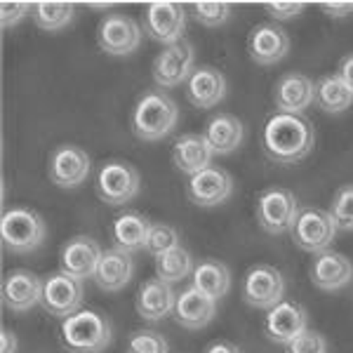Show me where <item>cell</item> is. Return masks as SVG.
Segmentation results:
<instances>
[{
  "label": "cell",
  "mask_w": 353,
  "mask_h": 353,
  "mask_svg": "<svg viewBox=\"0 0 353 353\" xmlns=\"http://www.w3.org/2000/svg\"><path fill=\"white\" fill-rule=\"evenodd\" d=\"M97 41L106 54H132L141 45V26L128 14H106L97 31Z\"/></svg>",
  "instance_id": "cell-12"
},
{
  "label": "cell",
  "mask_w": 353,
  "mask_h": 353,
  "mask_svg": "<svg viewBox=\"0 0 353 353\" xmlns=\"http://www.w3.org/2000/svg\"><path fill=\"white\" fill-rule=\"evenodd\" d=\"M174 248H179V233H176V229L168 224H153L149 241H146V250L153 257H161V254L170 252Z\"/></svg>",
  "instance_id": "cell-34"
},
{
  "label": "cell",
  "mask_w": 353,
  "mask_h": 353,
  "mask_svg": "<svg viewBox=\"0 0 353 353\" xmlns=\"http://www.w3.org/2000/svg\"><path fill=\"white\" fill-rule=\"evenodd\" d=\"M97 193L109 205H128L139 193V172L123 161L104 163L97 174Z\"/></svg>",
  "instance_id": "cell-9"
},
{
  "label": "cell",
  "mask_w": 353,
  "mask_h": 353,
  "mask_svg": "<svg viewBox=\"0 0 353 353\" xmlns=\"http://www.w3.org/2000/svg\"><path fill=\"white\" fill-rule=\"evenodd\" d=\"M151 226L153 224L149 221V217H144V214H139V212L118 214L111 226L113 243H116V248L123 250V252H139V250L146 248Z\"/></svg>",
  "instance_id": "cell-26"
},
{
  "label": "cell",
  "mask_w": 353,
  "mask_h": 353,
  "mask_svg": "<svg viewBox=\"0 0 353 353\" xmlns=\"http://www.w3.org/2000/svg\"><path fill=\"white\" fill-rule=\"evenodd\" d=\"M261 144L271 161L292 165L311 153L313 144H316V130L304 116L278 111L266 121Z\"/></svg>",
  "instance_id": "cell-1"
},
{
  "label": "cell",
  "mask_w": 353,
  "mask_h": 353,
  "mask_svg": "<svg viewBox=\"0 0 353 353\" xmlns=\"http://www.w3.org/2000/svg\"><path fill=\"white\" fill-rule=\"evenodd\" d=\"M226 97V78L214 66H198L186 81V99L198 109H212Z\"/></svg>",
  "instance_id": "cell-20"
},
{
  "label": "cell",
  "mask_w": 353,
  "mask_h": 353,
  "mask_svg": "<svg viewBox=\"0 0 353 353\" xmlns=\"http://www.w3.org/2000/svg\"><path fill=\"white\" fill-rule=\"evenodd\" d=\"M28 10H33L31 3H21V0L12 3V0H5V3L0 5V21H3L5 28L14 26V24H19V21L28 14Z\"/></svg>",
  "instance_id": "cell-37"
},
{
  "label": "cell",
  "mask_w": 353,
  "mask_h": 353,
  "mask_svg": "<svg viewBox=\"0 0 353 353\" xmlns=\"http://www.w3.org/2000/svg\"><path fill=\"white\" fill-rule=\"evenodd\" d=\"M76 8L71 3H36L33 5V21L43 31H61L71 24Z\"/></svg>",
  "instance_id": "cell-30"
},
{
  "label": "cell",
  "mask_w": 353,
  "mask_h": 353,
  "mask_svg": "<svg viewBox=\"0 0 353 353\" xmlns=\"http://www.w3.org/2000/svg\"><path fill=\"white\" fill-rule=\"evenodd\" d=\"M304 330H306V309L299 306L297 301L283 299L281 304L269 309L264 318L266 337L276 341V344H288V341H292Z\"/></svg>",
  "instance_id": "cell-17"
},
{
  "label": "cell",
  "mask_w": 353,
  "mask_h": 353,
  "mask_svg": "<svg viewBox=\"0 0 353 353\" xmlns=\"http://www.w3.org/2000/svg\"><path fill=\"white\" fill-rule=\"evenodd\" d=\"M0 353H17V337L12 330H8V327L0 334Z\"/></svg>",
  "instance_id": "cell-41"
},
{
  "label": "cell",
  "mask_w": 353,
  "mask_h": 353,
  "mask_svg": "<svg viewBox=\"0 0 353 353\" xmlns=\"http://www.w3.org/2000/svg\"><path fill=\"white\" fill-rule=\"evenodd\" d=\"M61 341L71 353H101L111 344V323L97 311H76L61 323Z\"/></svg>",
  "instance_id": "cell-3"
},
{
  "label": "cell",
  "mask_w": 353,
  "mask_h": 353,
  "mask_svg": "<svg viewBox=\"0 0 353 353\" xmlns=\"http://www.w3.org/2000/svg\"><path fill=\"white\" fill-rule=\"evenodd\" d=\"M264 10L269 12L273 19H292V17H297L301 10H304V3H285V0H278V3H264Z\"/></svg>",
  "instance_id": "cell-38"
},
{
  "label": "cell",
  "mask_w": 353,
  "mask_h": 353,
  "mask_svg": "<svg viewBox=\"0 0 353 353\" xmlns=\"http://www.w3.org/2000/svg\"><path fill=\"white\" fill-rule=\"evenodd\" d=\"M212 149H210L208 139L203 134H181L176 137L172 146V163L176 170L184 174H198L203 170L212 168Z\"/></svg>",
  "instance_id": "cell-25"
},
{
  "label": "cell",
  "mask_w": 353,
  "mask_h": 353,
  "mask_svg": "<svg viewBox=\"0 0 353 353\" xmlns=\"http://www.w3.org/2000/svg\"><path fill=\"white\" fill-rule=\"evenodd\" d=\"M205 139H208L212 153H219V156H226V153H233L238 146L243 144V123L241 118L231 116V113H217L208 125H205Z\"/></svg>",
  "instance_id": "cell-27"
},
{
  "label": "cell",
  "mask_w": 353,
  "mask_h": 353,
  "mask_svg": "<svg viewBox=\"0 0 353 353\" xmlns=\"http://www.w3.org/2000/svg\"><path fill=\"white\" fill-rule=\"evenodd\" d=\"M156 273L165 283L184 281V278L191 273V254L186 252L181 245L174 250H170V252L156 257Z\"/></svg>",
  "instance_id": "cell-31"
},
{
  "label": "cell",
  "mask_w": 353,
  "mask_h": 353,
  "mask_svg": "<svg viewBox=\"0 0 353 353\" xmlns=\"http://www.w3.org/2000/svg\"><path fill=\"white\" fill-rule=\"evenodd\" d=\"M193 288H198L212 299H221L231 288V273L217 259H203L193 269Z\"/></svg>",
  "instance_id": "cell-28"
},
{
  "label": "cell",
  "mask_w": 353,
  "mask_h": 353,
  "mask_svg": "<svg viewBox=\"0 0 353 353\" xmlns=\"http://www.w3.org/2000/svg\"><path fill=\"white\" fill-rule=\"evenodd\" d=\"M337 76L341 78V83L346 85V88L353 92V54L344 57V59L339 61V68H337Z\"/></svg>",
  "instance_id": "cell-39"
},
{
  "label": "cell",
  "mask_w": 353,
  "mask_h": 353,
  "mask_svg": "<svg viewBox=\"0 0 353 353\" xmlns=\"http://www.w3.org/2000/svg\"><path fill=\"white\" fill-rule=\"evenodd\" d=\"M233 193V179L226 170L208 168L203 172L193 174L186 186V196L198 208H217L224 201H229Z\"/></svg>",
  "instance_id": "cell-14"
},
{
  "label": "cell",
  "mask_w": 353,
  "mask_h": 353,
  "mask_svg": "<svg viewBox=\"0 0 353 353\" xmlns=\"http://www.w3.org/2000/svg\"><path fill=\"white\" fill-rule=\"evenodd\" d=\"M299 212L297 196L288 189H266L257 201V221L266 233H285L292 229Z\"/></svg>",
  "instance_id": "cell-6"
},
{
  "label": "cell",
  "mask_w": 353,
  "mask_h": 353,
  "mask_svg": "<svg viewBox=\"0 0 353 353\" xmlns=\"http://www.w3.org/2000/svg\"><path fill=\"white\" fill-rule=\"evenodd\" d=\"M193 14H196V19L201 21L203 26H221L226 19H229L231 14V5L229 3H210V0H205V3H193Z\"/></svg>",
  "instance_id": "cell-35"
},
{
  "label": "cell",
  "mask_w": 353,
  "mask_h": 353,
  "mask_svg": "<svg viewBox=\"0 0 353 353\" xmlns=\"http://www.w3.org/2000/svg\"><path fill=\"white\" fill-rule=\"evenodd\" d=\"M323 10L330 14V17H346V14H353V3H323L321 5Z\"/></svg>",
  "instance_id": "cell-40"
},
{
  "label": "cell",
  "mask_w": 353,
  "mask_h": 353,
  "mask_svg": "<svg viewBox=\"0 0 353 353\" xmlns=\"http://www.w3.org/2000/svg\"><path fill=\"white\" fill-rule=\"evenodd\" d=\"M316 104L325 113H344L353 104V92L341 83L337 73L323 76L316 83Z\"/></svg>",
  "instance_id": "cell-29"
},
{
  "label": "cell",
  "mask_w": 353,
  "mask_h": 353,
  "mask_svg": "<svg viewBox=\"0 0 353 353\" xmlns=\"http://www.w3.org/2000/svg\"><path fill=\"white\" fill-rule=\"evenodd\" d=\"M290 50V36L278 24H259L248 38V52L259 66L278 64Z\"/></svg>",
  "instance_id": "cell-19"
},
{
  "label": "cell",
  "mask_w": 353,
  "mask_h": 353,
  "mask_svg": "<svg viewBox=\"0 0 353 353\" xmlns=\"http://www.w3.org/2000/svg\"><path fill=\"white\" fill-rule=\"evenodd\" d=\"M43 301V281L33 271L17 269L3 281V304L14 313H26Z\"/></svg>",
  "instance_id": "cell-15"
},
{
  "label": "cell",
  "mask_w": 353,
  "mask_h": 353,
  "mask_svg": "<svg viewBox=\"0 0 353 353\" xmlns=\"http://www.w3.org/2000/svg\"><path fill=\"white\" fill-rule=\"evenodd\" d=\"M311 281L318 290H325V292H332V290L349 285L353 281L351 259H346L344 254H339V252L325 250V252H321L316 257V261H313Z\"/></svg>",
  "instance_id": "cell-23"
},
{
  "label": "cell",
  "mask_w": 353,
  "mask_h": 353,
  "mask_svg": "<svg viewBox=\"0 0 353 353\" xmlns=\"http://www.w3.org/2000/svg\"><path fill=\"white\" fill-rule=\"evenodd\" d=\"M132 273H134V261L130 257V252L111 248L101 252L94 281H97V285L101 290H106V292H121V290L132 281Z\"/></svg>",
  "instance_id": "cell-24"
},
{
  "label": "cell",
  "mask_w": 353,
  "mask_h": 353,
  "mask_svg": "<svg viewBox=\"0 0 353 353\" xmlns=\"http://www.w3.org/2000/svg\"><path fill=\"white\" fill-rule=\"evenodd\" d=\"M205 353H243L238 349L236 344H231V341H214V344H210Z\"/></svg>",
  "instance_id": "cell-42"
},
{
  "label": "cell",
  "mask_w": 353,
  "mask_h": 353,
  "mask_svg": "<svg viewBox=\"0 0 353 353\" xmlns=\"http://www.w3.org/2000/svg\"><path fill=\"white\" fill-rule=\"evenodd\" d=\"M174 321L176 325L186 330H201L208 325L217 313V299L208 297L198 288H186L181 294H176L174 301Z\"/></svg>",
  "instance_id": "cell-21"
},
{
  "label": "cell",
  "mask_w": 353,
  "mask_h": 353,
  "mask_svg": "<svg viewBox=\"0 0 353 353\" xmlns=\"http://www.w3.org/2000/svg\"><path fill=\"white\" fill-rule=\"evenodd\" d=\"M144 31L149 33L153 41L168 45H174L181 41L186 31V10L181 3L172 0H158L149 3L144 12Z\"/></svg>",
  "instance_id": "cell-8"
},
{
  "label": "cell",
  "mask_w": 353,
  "mask_h": 353,
  "mask_svg": "<svg viewBox=\"0 0 353 353\" xmlns=\"http://www.w3.org/2000/svg\"><path fill=\"white\" fill-rule=\"evenodd\" d=\"M273 101L283 113L301 116L316 101V83L304 73H285L273 88Z\"/></svg>",
  "instance_id": "cell-18"
},
{
  "label": "cell",
  "mask_w": 353,
  "mask_h": 353,
  "mask_svg": "<svg viewBox=\"0 0 353 353\" xmlns=\"http://www.w3.org/2000/svg\"><path fill=\"white\" fill-rule=\"evenodd\" d=\"M45 311L52 316L68 318L83 304V281L68 276V273H50L43 281V301Z\"/></svg>",
  "instance_id": "cell-11"
},
{
  "label": "cell",
  "mask_w": 353,
  "mask_h": 353,
  "mask_svg": "<svg viewBox=\"0 0 353 353\" xmlns=\"http://www.w3.org/2000/svg\"><path fill=\"white\" fill-rule=\"evenodd\" d=\"M283 294H285V281H283V273L276 266L259 264L245 273L243 299L252 309L269 311L276 304H281Z\"/></svg>",
  "instance_id": "cell-7"
},
{
  "label": "cell",
  "mask_w": 353,
  "mask_h": 353,
  "mask_svg": "<svg viewBox=\"0 0 353 353\" xmlns=\"http://www.w3.org/2000/svg\"><path fill=\"white\" fill-rule=\"evenodd\" d=\"M101 252H104V250L97 245L94 238H90V236L71 238V241L64 245V250H61V257H59L61 271L78 278V281L94 278Z\"/></svg>",
  "instance_id": "cell-16"
},
{
  "label": "cell",
  "mask_w": 353,
  "mask_h": 353,
  "mask_svg": "<svg viewBox=\"0 0 353 353\" xmlns=\"http://www.w3.org/2000/svg\"><path fill=\"white\" fill-rule=\"evenodd\" d=\"M193 59H196V52L191 43L179 41L168 45L153 61V81L165 90L186 83L193 73Z\"/></svg>",
  "instance_id": "cell-13"
},
{
  "label": "cell",
  "mask_w": 353,
  "mask_h": 353,
  "mask_svg": "<svg viewBox=\"0 0 353 353\" xmlns=\"http://www.w3.org/2000/svg\"><path fill=\"white\" fill-rule=\"evenodd\" d=\"M176 294L170 283L161 281V278H149V281L141 283L139 292H137V313H139L144 321L158 323L163 318H168L174 311Z\"/></svg>",
  "instance_id": "cell-22"
},
{
  "label": "cell",
  "mask_w": 353,
  "mask_h": 353,
  "mask_svg": "<svg viewBox=\"0 0 353 353\" xmlns=\"http://www.w3.org/2000/svg\"><path fill=\"white\" fill-rule=\"evenodd\" d=\"M128 353H170V346L156 330H137L128 339Z\"/></svg>",
  "instance_id": "cell-33"
},
{
  "label": "cell",
  "mask_w": 353,
  "mask_h": 353,
  "mask_svg": "<svg viewBox=\"0 0 353 353\" xmlns=\"http://www.w3.org/2000/svg\"><path fill=\"white\" fill-rule=\"evenodd\" d=\"M179 123V109L165 92H146L132 111V130L141 141H158Z\"/></svg>",
  "instance_id": "cell-2"
},
{
  "label": "cell",
  "mask_w": 353,
  "mask_h": 353,
  "mask_svg": "<svg viewBox=\"0 0 353 353\" xmlns=\"http://www.w3.org/2000/svg\"><path fill=\"white\" fill-rule=\"evenodd\" d=\"M3 245L14 254H26L38 250L48 236V226L43 217L28 208H12L3 214L0 221Z\"/></svg>",
  "instance_id": "cell-4"
},
{
  "label": "cell",
  "mask_w": 353,
  "mask_h": 353,
  "mask_svg": "<svg viewBox=\"0 0 353 353\" xmlns=\"http://www.w3.org/2000/svg\"><path fill=\"white\" fill-rule=\"evenodd\" d=\"M90 170H92L90 153L81 149V146H57L52 156H50L48 172L52 184H57L59 189H76V186H81L90 176Z\"/></svg>",
  "instance_id": "cell-10"
},
{
  "label": "cell",
  "mask_w": 353,
  "mask_h": 353,
  "mask_svg": "<svg viewBox=\"0 0 353 353\" xmlns=\"http://www.w3.org/2000/svg\"><path fill=\"white\" fill-rule=\"evenodd\" d=\"M285 353H327V341L323 339V334L304 330L292 341H288Z\"/></svg>",
  "instance_id": "cell-36"
},
{
  "label": "cell",
  "mask_w": 353,
  "mask_h": 353,
  "mask_svg": "<svg viewBox=\"0 0 353 353\" xmlns=\"http://www.w3.org/2000/svg\"><path fill=\"white\" fill-rule=\"evenodd\" d=\"M337 224L332 214L318 208H304L297 212L292 224V238L304 252H325L337 236Z\"/></svg>",
  "instance_id": "cell-5"
},
{
  "label": "cell",
  "mask_w": 353,
  "mask_h": 353,
  "mask_svg": "<svg viewBox=\"0 0 353 353\" xmlns=\"http://www.w3.org/2000/svg\"><path fill=\"white\" fill-rule=\"evenodd\" d=\"M330 214H332L339 231H353V184L341 186L334 193V201L330 205Z\"/></svg>",
  "instance_id": "cell-32"
}]
</instances>
